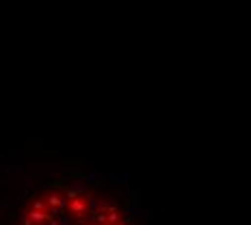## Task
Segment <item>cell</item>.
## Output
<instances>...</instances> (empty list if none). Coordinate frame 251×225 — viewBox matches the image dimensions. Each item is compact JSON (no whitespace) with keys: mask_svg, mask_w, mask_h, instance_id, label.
I'll list each match as a JSON object with an SVG mask.
<instances>
[{"mask_svg":"<svg viewBox=\"0 0 251 225\" xmlns=\"http://www.w3.org/2000/svg\"><path fill=\"white\" fill-rule=\"evenodd\" d=\"M18 225H128L124 212L82 186H59L35 195Z\"/></svg>","mask_w":251,"mask_h":225,"instance_id":"cell-1","label":"cell"}]
</instances>
